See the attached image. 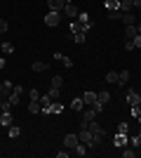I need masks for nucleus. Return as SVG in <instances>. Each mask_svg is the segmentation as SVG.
Returning a JSON list of instances; mask_svg holds the SVG:
<instances>
[{"instance_id":"nucleus-1","label":"nucleus","mask_w":141,"mask_h":158,"mask_svg":"<svg viewBox=\"0 0 141 158\" xmlns=\"http://www.w3.org/2000/svg\"><path fill=\"white\" fill-rule=\"evenodd\" d=\"M125 104H127V106H136V104H141V94H139V92H134L132 87H127V92H125Z\"/></svg>"},{"instance_id":"nucleus-2","label":"nucleus","mask_w":141,"mask_h":158,"mask_svg":"<svg viewBox=\"0 0 141 158\" xmlns=\"http://www.w3.org/2000/svg\"><path fill=\"white\" fill-rule=\"evenodd\" d=\"M61 17H64L61 12H52V10H49V12L45 14V26H59Z\"/></svg>"},{"instance_id":"nucleus-3","label":"nucleus","mask_w":141,"mask_h":158,"mask_svg":"<svg viewBox=\"0 0 141 158\" xmlns=\"http://www.w3.org/2000/svg\"><path fill=\"white\" fill-rule=\"evenodd\" d=\"M49 109H52V99H49V94H40V113L42 116H49Z\"/></svg>"},{"instance_id":"nucleus-4","label":"nucleus","mask_w":141,"mask_h":158,"mask_svg":"<svg viewBox=\"0 0 141 158\" xmlns=\"http://www.w3.org/2000/svg\"><path fill=\"white\" fill-rule=\"evenodd\" d=\"M64 17H68V19H78V14H80V10H78V7L73 5V2H66V5H64Z\"/></svg>"},{"instance_id":"nucleus-5","label":"nucleus","mask_w":141,"mask_h":158,"mask_svg":"<svg viewBox=\"0 0 141 158\" xmlns=\"http://www.w3.org/2000/svg\"><path fill=\"white\" fill-rule=\"evenodd\" d=\"M78 142H80V139H78V135H73V132H71V135H66V137H64V146H66L68 151H73V149H75V144H78Z\"/></svg>"},{"instance_id":"nucleus-6","label":"nucleus","mask_w":141,"mask_h":158,"mask_svg":"<svg viewBox=\"0 0 141 158\" xmlns=\"http://www.w3.org/2000/svg\"><path fill=\"white\" fill-rule=\"evenodd\" d=\"M96 116H99V111H94L92 106H87V109H82V120H96Z\"/></svg>"},{"instance_id":"nucleus-7","label":"nucleus","mask_w":141,"mask_h":158,"mask_svg":"<svg viewBox=\"0 0 141 158\" xmlns=\"http://www.w3.org/2000/svg\"><path fill=\"white\" fill-rule=\"evenodd\" d=\"M64 0H47V7L52 10V12H64Z\"/></svg>"},{"instance_id":"nucleus-8","label":"nucleus","mask_w":141,"mask_h":158,"mask_svg":"<svg viewBox=\"0 0 141 158\" xmlns=\"http://www.w3.org/2000/svg\"><path fill=\"white\" fill-rule=\"evenodd\" d=\"M82 102H85V106H92V104H96V92L87 90V92L82 94Z\"/></svg>"},{"instance_id":"nucleus-9","label":"nucleus","mask_w":141,"mask_h":158,"mask_svg":"<svg viewBox=\"0 0 141 158\" xmlns=\"http://www.w3.org/2000/svg\"><path fill=\"white\" fill-rule=\"evenodd\" d=\"M113 144L120 146V149H122V146H127V135H125V132H118V135L113 137Z\"/></svg>"},{"instance_id":"nucleus-10","label":"nucleus","mask_w":141,"mask_h":158,"mask_svg":"<svg viewBox=\"0 0 141 158\" xmlns=\"http://www.w3.org/2000/svg\"><path fill=\"white\" fill-rule=\"evenodd\" d=\"M132 7H134V5H132V0H120L118 12H122V14H125V12H132Z\"/></svg>"},{"instance_id":"nucleus-11","label":"nucleus","mask_w":141,"mask_h":158,"mask_svg":"<svg viewBox=\"0 0 141 158\" xmlns=\"http://www.w3.org/2000/svg\"><path fill=\"white\" fill-rule=\"evenodd\" d=\"M19 135H21V127L19 125H10V127H7V137H10V139H17Z\"/></svg>"},{"instance_id":"nucleus-12","label":"nucleus","mask_w":141,"mask_h":158,"mask_svg":"<svg viewBox=\"0 0 141 158\" xmlns=\"http://www.w3.org/2000/svg\"><path fill=\"white\" fill-rule=\"evenodd\" d=\"M118 5H120V0H104V7L108 12H118Z\"/></svg>"},{"instance_id":"nucleus-13","label":"nucleus","mask_w":141,"mask_h":158,"mask_svg":"<svg viewBox=\"0 0 141 158\" xmlns=\"http://www.w3.org/2000/svg\"><path fill=\"white\" fill-rule=\"evenodd\" d=\"M28 113H40V99H31L28 102Z\"/></svg>"},{"instance_id":"nucleus-14","label":"nucleus","mask_w":141,"mask_h":158,"mask_svg":"<svg viewBox=\"0 0 141 158\" xmlns=\"http://www.w3.org/2000/svg\"><path fill=\"white\" fill-rule=\"evenodd\" d=\"M10 94H12V83H2V87H0V97L7 99Z\"/></svg>"},{"instance_id":"nucleus-15","label":"nucleus","mask_w":141,"mask_h":158,"mask_svg":"<svg viewBox=\"0 0 141 158\" xmlns=\"http://www.w3.org/2000/svg\"><path fill=\"white\" fill-rule=\"evenodd\" d=\"M87 149H89L87 144H82V142H78V144H75V149H73V153H75V156H85V153H87Z\"/></svg>"},{"instance_id":"nucleus-16","label":"nucleus","mask_w":141,"mask_h":158,"mask_svg":"<svg viewBox=\"0 0 141 158\" xmlns=\"http://www.w3.org/2000/svg\"><path fill=\"white\" fill-rule=\"evenodd\" d=\"M136 33H139V31H136V24H129V26L125 28V38H127V40H132V38L136 35Z\"/></svg>"},{"instance_id":"nucleus-17","label":"nucleus","mask_w":141,"mask_h":158,"mask_svg":"<svg viewBox=\"0 0 141 158\" xmlns=\"http://www.w3.org/2000/svg\"><path fill=\"white\" fill-rule=\"evenodd\" d=\"M96 102L106 106L108 102H111V92H96Z\"/></svg>"},{"instance_id":"nucleus-18","label":"nucleus","mask_w":141,"mask_h":158,"mask_svg":"<svg viewBox=\"0 0 141 158\" xmlns=\"http://www.w3.org/2000/svg\"><path fill=\"white\" fill-rule=\"evenodd\" d=\"M0 125H2V127H10V125H12V113H5V111H2V116H0Z\"/></svg>"},{"instance_id":"nucleus-19","label":"nucleus","mask_w":141,"mask_h":158,"mask_svg":"<svg viewBox=\"0 0 141 158\" xmlns=\"http://www.w3.org/2000/svg\"><path fill=\"white\" fill-rule=\"evenodd\" d=\"M71 109H73V111H82V109H85V102H82V97L73 99V102H71Z\"/></svg>"},{"instance_id":"nucleus-20","label":"nucleus","mask_w":141,"mask_h":158,"mask_svg":"<svg viewBox=\"0 0 141 158\" xmlns=\"http://www.w3.org/2000/svg\"><path fill=\"white\" fill-rule=\"evenodd\" d=\"M129 83V71H120L118 73V85H127Z\"/></svg>"},{"instance_id":"nucleus-21","label":"nucleus","mask_w":141,"mask_h":158,"mask_svg":"<svg viewBox=\"0 0 141 158\" xmlns=\"http://www.w3.org/2000/svg\"><path fill=\"white\" fill-rule=\"evenodd\" d=\"M59 97H61V87H52L49 85V99H52V102H59Z\"/></svg>"},{"instance_id":"nucleus-22","label":"nucleus","mask_w":141,"mask_h":158,"mask_svg":"<svg viewBox=\"0 0 141 158\" xmlns=\"http://www.w3.org/2000/svg\"><path fill=\"white\" fill-rule=\"evenodd\" d=\"M49 66H47V61H33V71L35 73H42V71H47Z\"/></svg>"},{"instance_id":"nucleus-23","label":"nucleus","mask_w":141,"mask_h":158,"mask_svg":"<svg viewBox=\"0 0 141 158\" xmlns=\"http://www.w3.org/2000/svg\"><path fill=\"white\" fill-rule=\"evenodd\" d=\"M122 21H125V26H129V24H136V17L132 12H125L122 14Z\"/></svg>"},{"instance_id":"nucleus-24","label":"nucleus","mask_w":141,"mask_h":158,"mask_svg":"<svg viewBox=\"0 0 141 158\" xmlns=\"http://www.w3.org/2000/svg\"><path fill=\"white\" fill-rule=\"evenodd\" d=\"M0 52H2V54H12L14 45H12V43H0Z\"/></svg>"},{"instance_id":"nucleus-25","label":"nucleus","mask_w":141,"mask_h":158,"mask_svg":"<svg viewBox=\"0 0 141 158\" xmlns=\"http://www.w3.org/2000/svg\"><path fill=\"white\" fill-rule=\"evenodd\" d=\"M73 40L78 43V45H82L85 40H87V33H82V31H78V33H73Z\"/></svg>"},{"instance_id":"nucleus-26","label":"nucleus","mask_w":141,"mask_h":158,"mask_svg":"<svg viewBox=\"0 0 141 158\" xmlns=\"http://www.w3.org/2000/svg\"><path fill=\"white\" fill-rule=\"evenodd\" d=\"M68 28H71V33H78V31H82V24L78 19H71V26Z\"/></svg>"},{"instance_id":"nucleus-27","label":"nucleus","mask_w":141,"mask_h":158,"mask_svg":"<svg viewBox=\"0 0 141 158\" xmlns=\"http://www.w3.org/2000/svg\"><path fill=\"white\" fill-rule=\"evenodd\" d=\"M49 85L52 87H61L64 85V78H61V76H52V83H49Z\"/></svg>"},{"instance_id":"nucleus-28","label":"nucleus","mask_w":141,"mask_h":158,"mask_svg":"<svg viewBox=\"0 0 141 158\" xmlns=\"http://www.w3.org/2000/svg\"><path fill=\"white\" fill-rule=\"evenodd\" d=\"M49 111L52 113H61L64 111V104H61V102H52V109H49Z\"/></svg>"},{"instance_id":"nucleus-29","label":"nucleus","mask_w":141,"mask_h":158,"mask_svg":"<svg viewBox=\"0 0 141 158\" xmlns=\"http://www.w3.org/2000/svg\"><path fill=\"white\" fill-rule=\"evenodd\" d=\"M106 80H108V83H115V85H118V71H108Z\"/></svg>"},{"instance_id":"nucleus-30","label":"nucleus","mask_w":141,"mask_h":158,"mask_svg":"<svg viewBox=\"0 0 141 158\" xmlns=\"http://www.w3.org/2000/svg\"><path fill=\"white\" fill-rule=\"evenodd\" d=\"M129 111H132V116H134V118H139V116H141V104H136V106H129Z\"/></svg>"},{"instance_id":"nucleus-31","label":"nucleus","mask_w":141,"mask_h":158,"mask_svg":"<svg viewBox=\"0 0 141 158\" xmlns=\"http://www.w3.org/2000/svg\"><path fill=\"white\" fill-rule=\"evenodd\" d=\"M78 21H80V24H89V21H92V19H89V14L80 12V14H78Z\"/></svg>"},{"instance_id":"nucleus-32","label":"nucleus","mask_w":141,"mask_h":158,"mask_svg":"<svg viewBox=\"0 0 141 158\" xmlns=\"http://www.w3.org/2000/svg\"><path fill=\"white\" fill-rule=\"evenodd\" d=\"M134 156H136L134 149H127V146H125V151H122V158H134Z\"/></svg>"},{"instance_id":"nucleus-33","label":"nucleus","mask_w":141,"mask_h":158,"mask_svg":"<svg viewBox=\"0 0 141 158\" xmlns=\"http://www.w3.org/2000/svg\"><path fill=\"white\" fill-rule=\"evenodd\" d=\"M132 43H134V50H141V33H136L132 38Z\"/></svg>"},{"instance_id":"nucleus-34","label":"nucleus","mask_w":141,"mask_h":158,"mask_svg":"<svg viewBox=\"0 0 141 158\" xmlns=\"http://www.w3.org/2000/svg\"><path fill=\"white\" fill-rule=\"evenodd\" d=\"M7 102H10V104H12V106H17V104H19V94H10V97H7Z\"/></svg>"},{"instance_id":"nucleus-35","label":"nucleus","mask_w":141,"mask_h":158,"mask_svg":"<svg viewBox=\"0 0 141 158\" xmlns=\"http://www.w3.org/2000/svg\"><path fill=\"white\" fill-rule=\"evenodd\" d=\"M129 144H132V149H139V146H141V139H139V137L134 135V137L129 139Z\"/></svg>"},{"instance_id":"nucleus-36","label":"nucleus","mask_w":141,"mask_h":158,"mask_svg":"<svg viewBox=\"0 0 141 158\" xmlns=\"http://www.w3.org/2000/svg\"><path fill=\"white\" fill-rule=\"evenodd\" d=\"M2 111H5V113H12V104H10L7 99H5V102H2Z\"/></svg>"},{"instance_id":"nucleus-37","label":"nucleus","mask_w":141,"mask_h":158,"mask_svg":"<svg viewBox=\"0 0 141 158\" xmlns=\"http://www.w3.org/2000/svg\"><path fill=\"white\" fill-rule=\"evenodd\" d=\"M118 132H125V135H127V132H129V125H127V123H120V125H118Z\"/></svg>"},{"instance_id":"nucleus-38","label":"nucleus","mask_w":141,"mask_h":158,"mask_svg":"<svg viewBox=\"0 0 141 158\" xmlns=\"http://www.w3.org/2000/svg\"><path fill=\"white\" fill-rule=\"evenodd\" d=\"M7 28H10V26H7V21H5V19H0V33H5Z\"/></svg>"},{"instance_id":"nucleus-39","label":"nucleus","mask_w":141,"mask_h":158,"mask_svg":"<svg viewBox=\"0 0 141 158\" xmlns=\"http://www.w3.org/2000/svg\"><path fill=\"white\" fill-rule=\"evenodd\" d=\"M61 64H64V66H66V69H71V66H73V61H71V59H68V57H64V61H61Z\"/></svg>"},{"instance_id":"nucleus-40","label":"nucleus","mask_w":141,"mask_h":158,"mask_svg":"<svg viewBox=\"0 0 141 158\" xmlns=\"http://www.w3.org/2000/svg\"><path fill=\"white\" fill-rule=\"evenodd\" d=\"M12 92H14V94H21V92H24V87H21V85H14Z\"/></svg>"},{"instance_id":"nucleus-41","label":"nucleus","mask_w":141,"mask_h":158,"mask_svg":"<svg viewBox=\"0 0 141 158\" xmlns=\"http://www.w3.org/2000/svg\"><path fill=\"white\" fill-rule=\"evenodd\" d=\"M28 94H31V99H40V92H38V90H31Z\"/></svg>"},{"instance_id":"nucleus-42","label":"nucleus","mask_w":141,"mask_h":158,"mask_svg":"<svg viewBox=\"0 0 141 158\" xmlns=\"http://www.w3.org/2000/svg\"><path fill=\"white\" fill-rule=\"evenodd\" d=\"M125 47H127V52H132V50H134V43H132V40H127V43H125Z\"/></svg>"},{"instance_id":"nucleus-43","label":"nucleus","mask_w":141,"mask_h":158,"mask_svg":"<svg viewBox=\"0 0 141 158\" xmlns=\"http://www.w3.org/2000/svg\"><path fill=\"white\" fill-rule=\"evenodd\" d=\"M52 59H57V61H64V54H61V52H54V57H52Z\"/></svg>"},{"instance_id":"nucleus-44","label":"nucleus","mask_w":141,"mask_h":158,"mask_svg":"<svg viewBox=\"0 0 141 158\" xmlns=\"http://www.w3.org/2000/svg\"><path fill=\"white\" fill-rule=\"evenodd\" d=\"M5 66H7V61H5V57L0 54V69H5Z\"/></svg>"},{"instance_id":"nucleus-45","label":"nucleus","mask_w":141,"mask_h":158,"mask_svg":"<svg viewBox=\"0 0 141 158\" xmlns=\"http://www.w3.org/2000/svg\"><path fill=\"white\" fill-rule=\"evenodd\" d=\"M134 7H139V10H141V0H134Z\"/></svg>"},{"instance_id":"nucleus-46","label":"nucleus","mask_w":141,"mask_h":158,"mask_svg":"<svg viewBox=\"0 0 141 158\" xmlns=\"http://www.w3.org/2000/svg\"><path fill=\"white\" fill-rule=\"evenodd\" d=\"M136 31H139V33H141V21H139V24H136Z\"/></svg>"},{"instance_id":"nucleus-47","label":"nucleus","mask_w":141,"mask_h":158,"mask_svg":"<svg viewBox=\"0 0 141 158\" xmlns=\"http://www.w3.org/2000/svg\"><path fill=\"white\" fill-rule=\"evenodd\" d=\"M136 137H139V139H141V130H139V135H136Z\"/></svg>"},{"instance_id":"nucleus-48","label":"nucleus","mask_w":141,"mask_h":158,"mask_svg":"<svg viewBox=\"0 0 141 158\" xmlns=\"http://www.w3.org/2000/svg\"><path fill=\"white\" fill-rule=\"evenodd\" d=\"M64 2H73V0H64Z\"/></svg>"},{"instance_id":"nucleus-49","label":"nucleus","mask_w":141,"mask_h":158,"mask_svg":"<svg viewBox=\"0 0 141 158\" xmlns=\"http://www.w3.org/2000/svg\"><path fill=\"white\" fill-rule=\"evenodd\" d=\"M139 123H141V116H139Z\"/></svg>"},{"instance_id":"nucleus-50","label":"nucleus","mask_w":141,"mask_h":158,"mask_svg":"<svg viewBox=\"0 0 141 158\" xmlns=\"http://www.w3.org/2000/svg\"><path fill=\"white\" fill-rule=\"evenodd\" d=\"M0 87H2V83H0Z\"/></svg>"},{"instance_id":"nucleus-51","label":"nucleus","mask_w":141,"mask_h":158,"mask_svg":"<svg viewBox=\"0 0 141 158\" xmlns=\"http://www.w3.org/2000/svg\"><path fill=\"white\" fill-rule=\"evenodd\" d=\"M0 116H2V111H0Z\"/></svg>"},{"instance_id":"nucleus-52","label":"nucleus","mask_w":141,"mask_h":158,"mask_svg":"<svg viewBox=\"0 0 141 158\" xmlns=\"http://www.w3.org/2000/svg\"><path fill=\"white\" fill-rule=\"evenodd\" d=\"M45 2H47V0H45Z\"/></svg>"},{"instance_id":"nucleus-53","label":"nucleus","mask_w":141,"mask_h":158,"mask_svg":"<svg viewBox=\"0 0 141 158\" xmlns=\"http://www.w3.org/2000/svg\"><path fill=\"white\" fill-rule=\"evenodd\" d=\"M0 54H2V52H0Z\"/></svg>"}]
</instances>
